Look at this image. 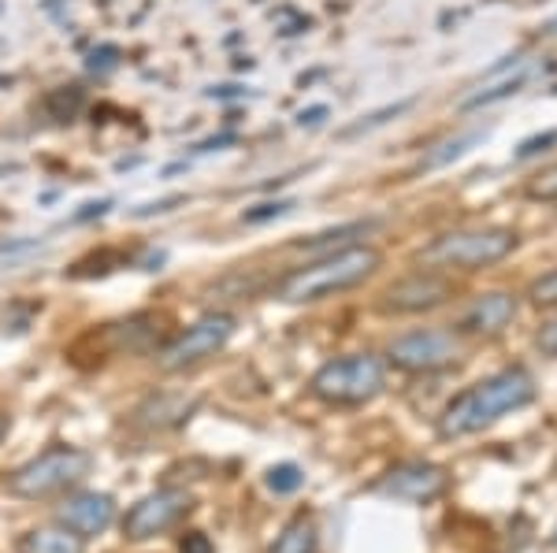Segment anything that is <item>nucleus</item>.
Returning <instances> with one entry per match:
<instances>
[{
  "label": "nucleus",
  "mask_w": 557,
  "mask_h": 553,
  "mask_svg": "<svg viewBox=\"0 0 557 553\" xmlns=\"http://www.w3.org/2000/svg\"><path fill=\"white\" fill-rule=\"evenodd\" d=\"M532 401H535V379L524 368H506L498 376L461 390L443 409V416H438V435L443 439H469V435L498 424L502 416L517 413V409L532 405Z\"/></svg>",
  "instance_id": "nucleus-1"
},
{
  "label": "nucleus",
  "mask_w": 557,
  "mask_h": 553,
  "mask_svg": "<svg viewBox=\"0 0 557 553\" xmlns=\"http://www.w3.org/2000/svg\"><path fill=\"white\" fill-rule=\"evenodd\" d=\"M380 264H383V256L368 246L335 249V253L320 256V261H312V264H305L298 272L286 275V279L278 282L275 298L286 301V305H309V301L361 287L368 275H375Z\"/></svg>",
  "instance_id": "nucleus-2"
},
{
  "label": "nucleus",
  "mask_w": 557,
  "mask_h": 553,
  "mask_svg": "<svg viewBox=\"0 0 557 553\" xmlns=\"http://www.w3.org/2000/svg\"><path fill=\"white\" fill-rule=\"evenodd\" d=\"M89 472H94V453H86L83 445L57 442L8 472L4 490L23 502H52V498H64L83 487Z\"/></svg>",
  "instance_id": "nucleus-3"
},
{
  "label": "nucleus",
  "mask_w": 557,
  "mask_h": 553,
  "mask_svg": "<svg viewBox=\"0 0 557 553\" xmlns=\"http://www.w3.org/2000/svg\"><path fill=\"white\" fill-rule=\"evenodd\" d=\"M309 390L323 405H338V409L368 405L383 390V361L372 353L335 356V361H327L312 376Z\"/></svg>",
  "instance_id": "nucleus-4"
},
{
  "label": "nucleus",
  "mask_w": 557,
  "mask_h": 553,
  "mask_svg": "<svg viewBox=\"0 0 557 553\" xmlns=\"http://www.w3.org/2000/svg\"><path fill=\"white\" fill-rule=\"evenodd\" d=\"M513 246L517 235L506 227H469L435 238L424 249V261L435 267H457V272H480V267L506 261L513 253Z\"/></svg>",
  "instance_id": "nucleus-5"
},
{
  "label": "nucleus",
  "mask_w": 557,
  "mask_h": 553,
  "mask_svg": "<svg viewBox=\"0 0 557 553\" xmlns=\"http://www.w3.org/2000/svg\"><path fill=\"white\" fill-rule=\"evenodd\" d=\"M197 498L186 487H157L141 494L127 513L120 516V531L127 542H149L157 535L178 528L194 513Z\"/></svg>",
  "instance_id": "nucleus-6"
},
{
  "label": "nucleus",
  "mask_w": 557,
  "mask_h": 553,
  "mask_svg": "<svg viewBox=\"0 0 557 553\" xmlns=\"http://www.w3.org/2000/svg\"><path fill=\"white\" fill-rule=\"evenodd\" d=\"M235 335V316L231 312H209L197 324L186 327L183 335H175L172 342H164L157 350V368L160 372H186L205 364L209 356H215Z\"/></svg>",
  "instance_id": "nucleus-7"
},
{
  "label": "nucleus",
  "mask_w": 557,
  "mask_h": 553,
  "mask_svg": "<svg viewBox=\"0 0 557 553\" xmlns=\"http://www.w3.org/2000/svg\"><path fill=\"white\" fill-rule=\"evenodd\" d=\"M457 356H461V338L454 331H438V327L409 331L386 345V361L401 372H412V376L450 368V364H457Z\"/></svg>",
  "instance_id": "nucleus-8"
},
{
  "label": "nucleus",
  "mask_w": 557,
  "mask_h": 553,
  "mask_svg": "<svg viewBox=\"0 0 557 553\" xmlns=\"http://www.w3.org/2000/svg\"><path fill=\"white\" fill-rule=\"evenodd\" d=\"M446 468L431 465V461H401V465L386 468L383 479L375 483L383 498H394V502L406 505H428L435 498L446 494Z\"/></svg>",
  "instance_id": "nucleus-9"
},
{
  "label": "nucleus",
  "mask_w": 557,
  "mask_h": 553,
  "mask_svg": "<svg viewBox=\"0 0 557 553\" xmlns=\"http://www.w3.org/2000/svg\"><path fill=\"white\" fill-rule=\"evenodd\" d=\"M115 520H120V505L104 490H71L57 505V524H64L67 531H75L86 542L101 539Z\"/></svg>",
  "instance_id": "nucleus-10"
},
{
  "label": "nucleus",
  "mask_w": 557,
  "mask_h": 553,
  "mask_svg": "<svg viewBox=\"0 0 557 553\" xmlns=\"http://www.w3.org/2000/svg\"><path fill=\"white\" fill-rule=\"evenodd\" d=\"M201 398L197 394H183V390H157L146 401H138V409L131 413V427L141 435H164L183 427L190 416L197 413Z\"/></svg>",
  "instance_id": "nucleus-11"
},
{
  "label": "nucleus",
  "mask_w": 557,
  "mask_h": 553,
  "mask_svg": "<svg viewBox=\"0 0 557 553\" xmlns=\"http://www.w3.org/2000/svg\"><path fill=\"white\" fill-rule=\"evenodd\" d=\"M450 298H454L450 279H443V275H435V272H424V275H409V279L394 282V287L386 290L383 305L391 312H428Z\"/></svg>",
  "instance_id": "nucleus-12"
},
{
  "label": "nucleus",
  "mask_w": 557,
  "mask_h": 553,
  "mask_svg": "<svg viewBox=\"0 0 557 553\" xmlns=\"http://www.w3.org/2000/svg\"><path fill=\"white\" fill-rule=\"evenodd\" d=\"M517 316V301L513 293H480L461 316V331L465 335H498L502 327H509V319Z\"/></svg>",
  "instance_id": "nucleus-13"
},
{
  "label": "nucleus",
  "mask_w": 557,
  "mask_h": 553,
  "mask_svg": "<svg viewBox=\"0 0 557 553\" xmlns=\"http://www.w3.org/2000/svg\"><path fill=\"white\" fill-rule=\"evenodd\" d=\"M532 71H535L532 56L506 60V64H498L480 86H475V93L469 97V101H465V109H480V104H494V101H502V97L517 93V89L524 86L528 78H532Z\"/></svg>",
  "instance_id": "nucleus-14"
},
{
  "label": "nucleus",
  "mask_w": 557,
  "mask_h": 553,
  "mask_svg": "<svg viewBox=\"0 0 557 553\" xmlns=\"http://www.w3.org/2000/svg\"><path fill=\"white\" fill-rule=\"evenodd\" d=\"M89 542L78 539L75 531H67L64 524H38V528H26L15 539V553H86Z\"/></svg>",
  "instance_id": "nucleus-15"
},
{
  "label": "nucleus",
  "mask_w": 557,
  "mask_h": 553,
  "mask_svg": "<svg viewBox=\"0 0 557 553\" xmlns=\"http://www.w3.org/2000/svg\"><path fill=\"white\" fill-rule=\"evenodd\" d=\"M152 316H134L127 324H108L104 335H112V353H141L160 338V327H152Z\"/></svg>",
  "instance_id": "nucleus-16"
},
{
  "label": "nucleus",
  "mask_w": 557,
  "mask_h": 553,
  "mask_svg": "<svg viewBox=\"0 0 557 553\" xmlns=\"http://www.w3.org/2000/svg\"><path fill=\"white\" fill-rule=\"evenodd\" d=\"M317 550H320V531H317V524H312V516L301 513L275 535L268 553H317Z\"/></svg>",
  "instance_id": "nucleus-17"
},
{
  "label": "nucleus",
  "mask_w": 557,
  "mask_h": 553,
  "mask_svg": "<svg viewBox=\"0 0 557 553\" xmlns=\"http://www.w3.org/2000/svg\"><path fill=\"white\" fill-rule=\"evenodd\" d=\"M264 483L272 494H298V490L305 487V472L298 465H275V468H268V476H264Z\"/></svg>",
  "instance_id": "nucleus-18"
},
{
  "label": "nucleus",
  "mask_w": 557,
  "mask_h": 553,
  "mask_svg": "<svg viewBox=\"0 0 557 553\" xmlns=\"http://www.w3.org/2000/svg\"><path fill=\"white\" fill-rule=\"evenodd\" d=\"M528 298H532L535 305H557V272H546L543 279H535Z\"/></svg>",
  "instance_id": "nucleus-19"
},
{
  "label": "nucleus",
  "mask_w": 557,
  "mask_h": 553,
  "mask_svg": "<svg viewBox=\"0 0 557 553\" xmlns=\"http://www.w3.org/2000/svg\"><path fill=\"white\" fill-rule=\"evenodd\" d=\"M528 193L539 198V201H557V164L546 167V172L532 183V190H528Z\"/></svg>",
  "instance_id": "nucleus-20"
},
{
  "label": "nucleus",
  "mask_w": 557,
  "mask_h": 553,
  "mask_svg": "<svg viewBox=\"0 0 557 553\" xmlns=\"http://www.w3.org/2000/svg\"><path fill=\"white\" fill-rule=\"evenodd\" d=\"M178 553H215V542L205 531H183Z\"/></svg>",
  "instance_id": "nucleus-21"
},
{
  "label": "nucleus",
  "mask_w": 557,
  "mask_h": 553,
  "mask_svg": "<svg viewBox=\"0 0 557 553\" xmlns=\"http://www.w3.org/2000/svg\"><path fill=\"white\" fill-rule=\"evenodd\" d=\"M535 345L543 350L546 356H557V319H550V324L539 331V338H535Z\"/></svg>",
  "instance_id": "nucleus-22"
},
{
  "label": "nucleus",
  "mask_w": 557,
  "mask_h": 553,
  "mask_svg": "<svg viewBox=\"0 0 557 553\" xmlns=\"http://www.w3.org/2000/svg\"><path fill=\"white\" fill-rule=\"evenodd\" d=\"M286 209H290V204H260V212H246V219L260 223V219H268V216H283Z\"/></svg>",
  "instance_id": "nucleus-23"
},
{
  "label": "nucleus",
  "mask_w": 557,
  "mask_h": 553,
  "mask_svg": "<svg viewBox=\"0 0 557 553\" xmlns=\"http://www.w3.org/2000/svg\"><path fill=\"white\" fill-rule=\"evenodd\" d=\"M4 439H8V416L0 413V442H4Z\"/></svg>",
  "instance_id": "nucleus-24"
},
{
  "label": "nucleus",
  "mask_w": 557,
  "mask_h": 553,
  "mask_svg": "<svg viewBox=\"0 0 557 553\" xmlns=\"http://www.w3.org/2000/svg\"><path fill=\"white\" fill-rule=\"evenodd\" d=\"M554 546H557V531H554Z\"/></svg>",
  "instance_id": "nucleus-25"
}]
</instances>
